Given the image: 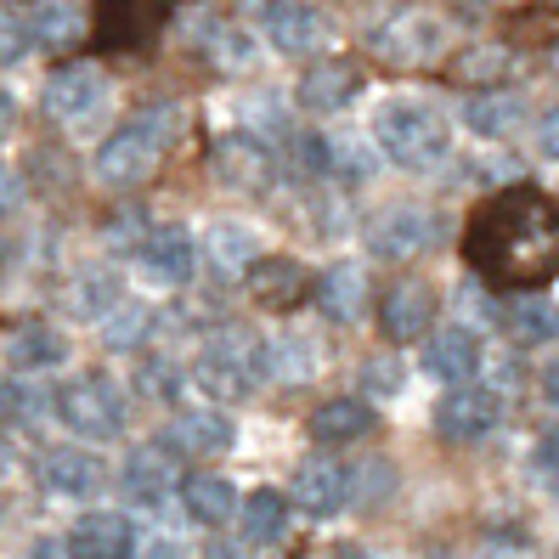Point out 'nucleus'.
Instances as JSON below:
<instances>
[{
  "label": "nucleus",
  "instance_id": "1",
  "mask_svg": "<svg viewBox=\"0 0 559 559\" xmlns=\"http://www.w3.org/2000/svg\"><path fill=\"white\" fill-rule=\"evenodd\" d=\"M469 260L498 283H537L559 272V204L543 192L491 199L469 226Z\"/></svg>",
  "mask_w": 559,
  "mask_h": 559
},
{
  "label": "nucleus",
  "instance_id": "2",
  "mask_svg": "<svg viewBox=\"0 0 559 559\" xmlns=\"http://www.w3.org/2000/svg\"><path fill=\"white\" fill-rule=\"evenodd\" d=\"M181 136V114L170 103H153L142 114H130L114 136L96 147V181L103 187H142L153 170H158V158L170 153V142Z\"/></svg>",
  "mask_w": 559,
  "mask_h": 559
},
{
  "label": "nucleus",
  "instance_id": "3",
  "mask_svg": "<svg viewBox=\"0 0 559 559\" xmlns=\"http://www.w3.org/2000/svg\"><path fill=\"white\" fill-rule=\"evenodd\" d=\"M199 390L215 402H243L254 379H266V340L243 334V328H226V334H215L199 356Z\"/></svg>",
  "mask_w": 559,
  "mask_h": 559
},
{
  "label": "nucleus",
  "instance_id": "4",
  "mask_svg": "<svg viewBox=\"0 0 559 559\" xmlns=\"http://www.w3.org/2000/svg\"><path fill=\"white\" fill-rule=\"evenodd\" d=\"M373 136L384 158H396L402 170H430V164L447 158V119L424 103H384L373 119Z\"/></svg>",
  "mask_w": 559,
  "mask_h": 559
},
{
  "label": "nucleus",
  "instance_id": "5",
  "mask_svg": "<svg viewBox=\"0 0 559 559\" xmlns=\"http://www.w3.org/2000/svg\"><path fill=\"white\" fill-rule=\"evenodd\" d=\"M57 418L80 441H114L124 430V390L108 373H80L57 390Z\"/></svg>",
  "mask_w": 559,
  "mask_h": 559
},
{
  "label": "nucleus",
  "instance_id": "6",
  "mask_svg": "<svg viewBox=\"0 0 559 559\" xmlns=\"http://www.w3.org/2000/svg\"><path fill=\"white\" fill-rule=\"evenodd\" d=\"M498 418H503V396L498 390H475V384H457L441 396L436 407V430L447 441H480L498 430Z\"/></svg>",
  "mask_w": 559,
  "mask_h": 559
},
{
  "label": "nucleus",
  "instance_id": "7",
  "mask_svg": "<svg viewBox=\"0 0 559 559\" xmlns=\"http://www.w3.org/2000/svg\"><path fill=\"white\" fill-rule=\"evenodd\" d=\"M136 266H142V277L158 283V288L192 283V272H199V249H192V233H187V226H153L147 243L136 249Z\"/></svg>",
  "mask_w": 559,
  "mask_h": 559
},
{
  "label": "nucleus",
  "instance_id": "8",
  "mask_svg": "<svg viewBox=\"0 0 559 559\" xmlns=\"http://www.w3.org/2000/svg\"><path fill=\"white\" fill-rule=\"evenodd\" d=\"M430 322H436V288L424 283V277H402L396 288L384 294V306H379V328H384V340L390 345H413L430 334Z\"/></svg>",
  "mask_w": 559,
  "mask_h": 559
},
{
  "label": "nucleus",
  "instance_id": "9",
  "mask_svg": "<svg viewBox=\"0 0 559 559\" xmlns=\"http://www.w3.org/2000/svg\"><path fill=\"white\" fill-rule=\"evenodd\" d=\"M40 103H46V114L62 119V124L91 119L96 108H103V69H96V62H69V69H57V74L46 80Z\"/></svg>",
  "mask_w": 559,
  "mask_h": 559
},
{
  "label": "nucleus",
  "instance_id": "10",
  "mask_svg": "<svg viewBox=\"0 0 559 559\" xmlns=\"http://www.w3.org/2000/svg\"><path fill=\"white\" fill-rule=\"evenodd\" d=\"M260 28H266V40L288 57H306L328 40V17L311 0H272V7H260Z\"/></svg>",
  "mask_w": 559,
  "mask_h": 559
},
{
  "label": "nucleus",
  "instance_id": "11",
  "mask_svg": "<svg viewBox=\"0 0 559 559\" xmlns=\"http://www.w3.org/2000/svg\"><path fill=\"white\" fill-rule=\"evenodd\" d=\"M119 480H124V491H130L136 503L158 509L164 498H170V491H181V475H176V452L164 447V441H153V447H130V457H124Z\"/></svg>",
  "mask_w": 559,
  "mask_h": 559
},
{
  "label": "nucleus",
  "instance_id": "12",
  "mask_svg": "<svg viewBox=\"0 0 559 559\" xmlns=\"http://www.w3.org/2000/svg\"><path fill=\"white\" fill-rule=\"evenodd\" d=\"M40 480H46V491H57V498L85 503V498H96V491L108 486V464L96 452H85V447H57V452H46Z\"/></svg>",
  "mask_w": 559,
  "mask_h": 559
},
{
  "label": "nucleus",
  "instance_id": "13",
  "mask_svg": "<svg viewBox=\"0 0 559 559\" xmlns=\"http://www.w3.org/2000/svg\"><path fill=\"white\" fill-rule=\"evenodd\" d=\"M373 46H379V57H390V62H436L441 57V46H447V28L430 17V12H407V17H396V23H384L379 35H373Z\"/></svg>",
  "mask_w": 559,
  "mask_h": 559
},
{
  "label": "nucleus",
  "instance_id": "14",
  "mask_svg": "<svg viewBox=\"0 0 559 559\" xmlns=\"http://www.w3.org/2000/svg\"><path fill=\"white\" fill-rule=\"evenodd\" d=\"M294 503H300L311 520H328L345 509V491H350V475L334 464V457H300V469H294Z\"/></svg>",
  "mask_w": 559,
  "mask_h": 559
},
{
  "label": "nucleus",
  "instance_id": "15",
  "mask_svg": "<svg viewBox=\"0 0 559 559\" xmlns=\"http://www.w3.org/2000/svg\"><path fill=\"white\" fill-rule=\"evenodd\" d=\"M480 340L469 334V328H441V334H430V345H424V373L430 379H441L447 390H457V384H469L475 373H480Z\"/></svg>",
  "mask_w": 559,
  "mask_h": 559
},
{
  "label": "nucleus",
  "instance_id": "16",
  "mask_svg": "<svg viewBox=\"0 0 559 559\" xmlns=\"http://www.w3.org/2000/svg\"><path fill=\"white\" fill-rule=\"evenodd\" d=\"M164 447L192 452V457H215V452L238 447V424L226 418L221 407H192V413H181L170 430H164Z\"/></svg>",
  "mask_w": 559,
  "mask_h": 559
},
{
  "label": "nucleus",
  "instance_id": "17",
  "mask_svg": "<svg viewBox=\"0 0 559 559\" xmlns=\"http://www.w3.org/2000/svg\"><path fill=\"white\" fill-rule=\"evenodd\" d=\"M69 554L74 559H130L136 554V525L114 509H91L69 532Z\"/></svg>",
  "mask_w": 559,
  "mask_h": 559
},
{
  "label": "nucleus",
  "instance_id": "18",
  "mask_svg": "<svg viewBox=\"0 0 559 559\" xmlns=\"http://www.w3.org/2000/svg\"><path fill=\"white\" fill-rule=\"evenodd\" d=\"M430 243H436V221L418 204H396L384 221H373V254L384 260H418Z\"/></svg>",
  "mask_w": 559,
  "mask_h": 559
},
{
  "label": "nucleus",
  "instance_id": "19",
  "mask_svg": "<svg viewBox=\"0 0 559 559\" xmlns=\"http://www.w3.org/2000/svg\"><path fill=\"white\" fill-rule=\"evenodd\" d=\"M498 322H503V334L525 350L559 340V306L548 300V294H509V300L498 306Z\"/></svg>",
  "mask_w": 559,
  "mask_h": 559
},
{
  "label": "nucleus",
  "instance_id": "20",
  "mask_svg": "<svg viewBox=\"0 0 559 559\" xmlns=\"http://www.w3.org/2000/svg\"><path fill=\"white\" fill-rule=\"evenodd\" d=\"M306 288H311V277H306V266L294 254H266L260 266L249 272V294L266 311H288V306H300L306 300Z\"/></svg>",
  "mask_w": 559,
  "mask_h": 559
},
{
  "label": "nucleus",
  "instance_id": "21",
  "mask_svg": "<svg viewBox=\"0 0 559 559\" xmlns=\"http://www.w3.org/2000/svg\"><path fill=\"white\" fill-rule=\"evenodd\" d=\"M204 260L221 277H243V272L260 266V233L243 221H215L204 233Z\"/></svg>",
  "mask_w": 559,
  "mask_h": 559
},
{
  "label": "nucleus",
  "instance_id": "22",
  "mask_svg": "<svg viewBox=\"0 0 559 559\" xmlns=\"http://www.w3.org/2000/svg\"><path fill=\"white\" fill-rule=\"evenodd\" d=\"M373 407L368 402H356V396H334V402H322L311 413V441L317 447H345V441H361V436H373Z\"/></svg>",
  "mask_w": 559,
  "mask_h": 559
},
{
  "label": "nucleus",
  "instance_id": "23",
  "mask_svg": "<svg viewBox=\"0 0 559 559\" xmlns=\"http://www.w3.org/2000/svg\"><path fill=\"white\" fill-rule=\"evenodd\" d=\"M356 91H361V74L350 69V62L328 57V62H311V69H306V80H300V103H306L311 114H340Z\"/></svg>",
  "mask_w": 559,
  "mask_h": 559
},
{
  "label": "nucleus",
  "instance_id": "24",
  "mask_svg": "<svg viewBox=\"0 0 559 559\" xmlns=\"http://www.w3.org/2000/svg\"><path fill=\"white\" fill-rule=\"evenodd\" d=\"M176 498H181V509H187L192 520H199V525H226V520H233V514L243 509V503H238V486L226 480V475H210V469L187 475Z\"/></svg>",
  "mask_w": 559,
  "mask_h": 559
},
{
  "label": "nucleus",
  "instance_id": "25",
  "mask_svg": "<svg viewBox=\"0 0 559 559\" xmlns=\"http://www.w3.org/2000/svg\"><path fill=\"white\" fill-rule=\"evenodd\" d=\"M85 35V7L80 0H35L28 7V40L46 46V51H62Z\"/></svg>",
  "mask_w": 559,
  "mask_h": 559
},
{
  "label": "nucleus",
  "instance_id": "26",
  "mask_svg": "<svg viewBox=\"0 0 559 559\" xmlns=\"http://www.w3.org/2000/svg\"><path fill=\"white\" fill-rule=\"evenodd\" d=\"M317 306L328 322H356L361 311H368V277H361L356 266H328L317 277Z\"/></svg>",
  "mask_w": 559,
  "mask_h": 559
},
{
  "label": "nucleus",
  "instance_id": "27",
  "mask_svg": "<svg viewBox=\"0 0 559 559\" xmlns=\"http://www.w3.org/2000/svg\"><path fill=\"white\" fill-rule=\"evenodd\" d=\"M238 525H243V537H249L254 548L283 543V532H288V498H283V491H272V486L249 491L243 509H238Z\"/></svg>",
  "mask_w": 559,
  "mask_h": 559
},
{
  "label": "nucleus",
  "instance_id": "28",
  "mask_svg": "<svg viewBox=\"0 0 559 559\" xmlns=\"http://www.w3.org/2000/svg\"><path fill=\"white\" fill-rule=\"evenodd\" d=\"M7 356H12L17 373H46V368H62L69 340H62L57 328H46V322H28V328H17V334H12Z\"/></svg>",
  "mask_w": 559,
  "mask_h": 559
},
{
  "label": "nucleus",
  "instance_id": "29",
  "mask_svg": "<svg viewBox=\"0 0 559 559\" xmlns=\"http://www.w3.org/2000/svg\"><path fill=\"white\" fill-rule=\"evenodd\" d=\"M520 119H525V103L509 91H480L464 103V124L475 136H509V130H520Z\"/></svg>",
  "mask_w": 559,
  "mask_h": 559
},
{
  "label": "nucleus",
  "instance_id": "30",
  "mask_svg": "<svg viewBox=\"0 0 559 559\" xmlns=\"http://www.w3.org/2000/svg\"><path fill=\"white\" fill-rule=\"evenodd\" d=\"M266 147H260L254 136H226L215 147V181H233V187H260V176H266Z\"/></svg>",
  "mask_w": 559,
  "mask_h": 559
},
{
  "label": "nucleus",
  "instance_id": "31",
  "mask_svg": "<svg viewBox=\"0 0 559 559\" xmlns=\"http://www.w3.org/2000/svg\"><path fill=\"white\" fill-rule=\"evenodd\" d=\"M266 373L272 379H288V384H300L317 373V340L300 334V328H288V334L266 340Z\"/></svg>",
  "mask_w": 559,
  "mask_h": 559
},
{
  "label": "nucleus",
  "instance_id": "32",
  "mask_svg": "<svg viewBox=\"0 0 559 559\" xmlns=\"http://www.w3.org/2000/svg\"><path fill=\"white\" fill-rule=\"evenodd\" d=\"M46 413H57V396L35 379V373H17L0 384V418H12V424H40Z\"/></svg>",
  "mask_w": 559,
  "mask_h": 559
},
{
  "label": "nucleus",
  "instance_id": "33",
  "mask_svg": "<svg viewBox=\"0 0 559 559\" xmlns=\"http://www.w3.org/2000/svg\"><path fill=\"white\" fill-rule=\"evenodd\" d=\"M119 306H124V300H119V277H114V272H85V277H74V288H69V311H74V317L108 322Z\"/></svg>",
  "mask_w": 559,
  "mask_h": 559
},
{
  "label": "nucleus",
  "instance_id": "34",
  "mask_svg": "<svg viewBox=\"0 0 559 559\" xmlns=\"http://www.w3.org/2000/svg\"><path fill=\"white\" fill-rule=\"evenodd\" d=\"M147 334H153V311H147L142 300H124V306L103 322V340H108L114 350H142Z\"/></svg>",
  "mask_w": 559,
  "mask_h": 559
},
{
  "label": "nucleus",
  "instance_id": "35",
  "mask_svg": "<svg viewBox=\"0 0 559 559\" xmlns=\"http://www.w3.org/2000/svg\"><path fill=\"white\" fill-rule=\"evenodd\" d=\"M136 390L147 402H176L181 396V368L170 356H142L136 361Z\"/></svg>",
  "mask_w": 559,
  "mask_h": 559
},
{
  "label": "nucleus",
  "instance_id": "36",
  "mask_svg": "<svg viewBox=\"0 0 559 559\" xmlns=\"http://www.w3.org/2000/svg\"><path fill=\"white\" fill-rule=\"evenodd\" d=\"M402 384H407L402 356H373L361 368V402H390V396H402Z\"/></svg>",
  "mask_w": 559,
  "mask_h": 559
},
{
  "label": "nucleus",
  "instance_id": "37",
  "mask_svg": "<svg viewBox=\"0 0 559 559\" xmlns=\"http://www.w3.org/2000/svg\"><path fill=\"white\" fill-rule=\"evenodd\" d=\"M210 62H221V69H249L254 40L243 35V28H233V23H215L210 28Z\"/></svg>",
  "mask_w": 559,
  "mask_h": 559
},
{
  "label": "nucleus",
  "instance_id": "38",
  "mask_svg": "<svg viewBox=\"0 0 559 559\" xmlns=\"http://www.w3.org/2000/svg\"><path fill=\"white\" fill-rule=\"evenodd\" d=\"M328 176H345V181H368V176H373V153L361 147V142L328 136Z\"/></svg>",
  "mask_w": 559,
  "mask_h": 559
},
{
  "label": "nucleus",
  "instance_id": "39",
  "mask_svg": "<svg viewBox=\"0 0 559 559\" xmlns=\"http://www.w3.org/2000/svg\"><path fill=\"white\" fill-rule=\"evenodd\" d=\"M28 51V23L12 12V7H0V69H7V62H17Z\"/></svg>",
  "mask_w": 559,
  "mask_h": 559
},
{
  "label": "nucleus",
  "instance_id": "40",
  "mask_svg": "<svg viewBox=\"0 0 559 559\" xmlns=\"http://www.w3.org/2000/svg\"><path fill=\"white\" fill-rule=\"evenodd\" d=\"M503 69H509V57L491 51V46H480V51H469L464 62H457V74H464V80H498Z\"/></svg>",
  "mask_w": 559,
  "mask_h": 559
},
{
  "label": "nucleus",
  "instance_id": "41",
  "mask_svg": "<svg viewBox=\"0 0 559 559\" xmlns=\"http://www.w3.org/2000/svg\"><path fill=\"white\" fill-rule=\"evenodd\" d=\"M147 233H153L147 215H114V226H108V243H119V249L136 254V249L147 243Z\"/></svg>",
  "mask_w": 559,
  "mask_h": 559
},
{
  "label": "nucleus",
  "instance_id": "42",
  "mask_svg": "<svg viewBox=\"0 0 559 559\" xmlns=\"http://www.w3.org/2000/svg\"><path fill=\"white\" fill-rule=\"evenodd\" d=\"M130 559H181V537L170 532H136V554Z\"/></svg>",
  "mask_w": 559,
  "mask_h": 559
},
{
  "label": "nucleus",
  "instance_id": "43",
  "mask_svg": "<svg viewBox=\"0 0 559 559\" xmlns=\"http://www.w3.org/2000/svg\"><path fill=\"white\" fill-rule=\"evenodd\" d=\"M537 475L559 491V430H554V436H543V447H537Z\"/></svg>",
  "mask_w": 559,
  "mask_h": 559
},
{
  "label": "nucleus",
  "instance_id": "44",
  "mask_svg": "<svg viewBox=\"0 0 559 559\" xmlns=\"http://www.w3.org/2000/svg\"><path fill=\"white\" fill-rule=\"evenodd\" d=\"M23 204V176L17 170H7V164H0V215H12Z\"/></svg>",
  "mask_w": 559,
  "mask_h": 559
},
{
  "label": "nucleus",
  "instance_id": "45",
  "mask_svg": "<svg viewBox=\"0 0 559 559\" xmlns=\"http://www.w3.org/2000/svg\"><path fill=\"white\" fill-rule=\"evenodd\" d=\"M537 147H543L548 158H559V108H548V114L537 119Z\"/></svg>",
  "mask_w": 559,
  "mask_h": 559
},
{
  "label": "nucleus",
  "instance_id": "46",
  "mask_svg": "<svg viewBox=\"0 0 559 559\" xmlns=\"http://www.w3.org/2000/svg\"><path fill=\"white\" fill-rule=\"evenodd\" d=\"M28 559H74V554H69V537H40L28 548Z\"/></svg>",
  "mask_w": 559,
  "mask_h": 559
},
{
  "label": "nucleus",
  "instance_id": "47",
  "mask_svg": "<svg viewBox=\"0 0 559 559\" xmlns=\"http://www.w3.org/2000/svg\"><path fill=\"white\" fill-rule=\"evenodd\" d=\"M543 402L559 407V361H548V368H543Z\"/></svg>",
  "mask_w": 559,
  "mask_h": 559
},
{
  "label": "nucleus",
  "instance_id": "48",
  "mask_svg": "<svg viewBox=\"0 0 559 559\" xmlns=\"http://www.w3.org/2000/svg\"><path fill=\"white\" fill-rule=\"evenodd\" d=\"M204 559H249V554H243L238 543H210V548H204Z\"/></svg>",
  "mask_w": 559,
  "mask_h": 559
},
{
  "label": "nucleus",
  "instance_id": "49",
  "mask_svg": "<svg viewBox=\"0 0 559 559\" xmlns=\"http://www.w3.org/2000/svg\"><path fill=\"white\" fill-rule=\"evenodd\" d=\"M17 124V103H12V96L7 91H0V136H7V130Z\"/></svg>",
  "mask_w": 559,
  "mask_h": 559
},
{
  "label": "nucleus",
  "instance_id": "50",
  "mask_svg": "<svg viewBox=\"0 0 559 559\" xmlns=\"http://www.w3.org/2000/svg\"><path fill=\"white\" fill-rule=\"evenodd\" d=\"M7 469H12V452H7V441H0V480H7Z\"/></svg>",
  "mask_w": 559,
  "mask_h": 559
},
{
  "label": "nucleus",
  "instance_id": "51",
  "mask_svg": "<svg viewBox=\"0 0 559 559\" xmlns=\"http://www.w3.org/2000/svg\"><path fill=\"white\" fill-rule=\"evenodd\" d=\"M340 559H373L368 548H340Z\"/></svg>",
  "mask_w": 559,
  "mask_h": 559
},
{
  "label": "nucleus",
  "instance_id": "52",
  "mask_svg": "<svg viewBox=\"0 0 559 559\" xmlns=\"http://www.w3.org/2000/svg\"><path fill=\"white\" fill-rule=\"evenodd\" d=\"M457 7H486V0H457Z\"/></svg>",
  "mask_w": 559,
  "mask_h": 559
},
{
  "label": "nucleus",
  "instance_id": "53",
  "mask_svg": "<svg viewBox=\"0 0 559 559\" xmlns=\"http://www.w3.org/2000/svg\"><path fill=\"white\" fill-rule=\"evenodd\" d=\"M436 559H447V554H436Z\"/></svg>",
  "mask_w": 559,
  "mask_h": 559
}]
</instances>
